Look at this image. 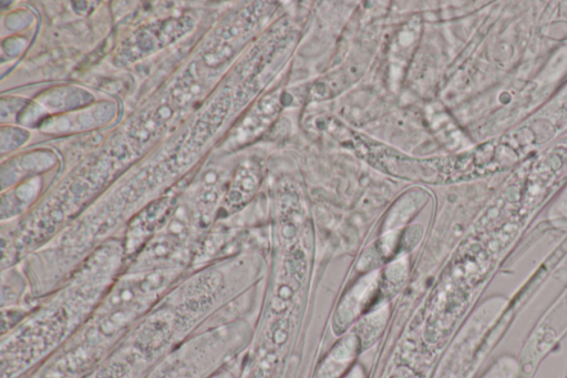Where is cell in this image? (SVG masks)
<instances>
[{"instance_id":"1","label":"cell","mask_w":567,"mask_h":378,"mask_svg":"<svg viewBox=\"0 0 567 378\" xmlns=\"http://www.w3.org/2000/svg\"><path fill=\"white\" fill-rule=\"evenodd\" d=\"M7 276L2 274V306L8 307L17 305L25 292V280L18 272H7ZM19 305V304H18Z\"/></svg>"},{"instance_id":"2","label":"cell","mask_w":567,"mask_h":378,"mask_svg":"<svg viewBox=\"0 0 567 378\" xmlns=\"http://www.w3.org/2000/svg\"><path fill=\"white\" fill-rule=\"evenodd\" d=\"M258 184L257 173L250 167L241 170L233 184V190L229 194V200L233 203L244 201L250 195Z\"/></svg>"}]
</instances>
